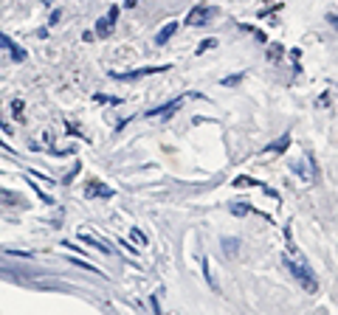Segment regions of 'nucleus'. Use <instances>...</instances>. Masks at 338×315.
<instances>
[{
  "label": "nucleus",
  "mask_w": 338,
  "mask_h": 315,
  "mask_svg": "<svg viewBox=\"0 0 338 315\" xmlns=\"http://www.w3.org/2000/svg\"><path fill=\"white\" fill-rule=\"evenodd\" d=\"M282 265L288 267V270L293 273L296 279H299L304 287H307V293H316V290H318V281L313 279V273H310V267L304 265V262H296L293 256H288V253H285V256H282Z\"/></svg>",
  "instance_id": "f257e3e1"
},
{
  "label": "nucleus",
  "mask_w": 338,
  "mask_h": 315,
  "mask_svg": "<svg viewBox=\"0 0 338 315\" xmlns=\"http://www.w3.org/2000/svg\"><path fill=\"white\" fill-rule=\"evenodd\" d=\"M214 15H217V9H211V6H194L186 15V26L200 29V26H206L209 20H214Z\"/></svg>",
  "instance_id": "f03ea898"
},
{
  "label": "nucleus",
  "mask_w": 338,
  "mask_h": 315,
  "mask_svg": "<svg viewBox=\"0 0 338 315\" xmlns=\"http://www.w3.org/2000/svg\"><path fill=\"white\" fill-rule=\"evenodd\" d=\"M116 17H119V6H110L107 15L96 20V34H99V37H110V34H113V29H116Z\"/></svg>",
  "instance_id": "7ed1b4c3"
},
{
  "label": "nucleus",
  "mask_w": 338,
  "mask_h": 315,
  "mask_svg": "<svg viewBox=\"0 0 338 315\" xmlns=\"http://www.w3.org/2000/svg\"><path fill=\"white\" fill-rule=\"evenodd\" d=\"M172 65H152V68H138V71H130V73H113V79H127V82H133V79H141V76H150V73H164L169 71Z\"/></svg>",
  "instance_id": "20e7f679"
},
{
  "label": "nucleus",
  "mask_w": 338,
  "mask_h": 315,
  "mask_svg": "<svg viewBox=\"0 0 338 315\" xmlns=\"http://www.w3.org/2000/svg\"><path fill=\"white\" fill-rule=\"evenodd\" d=\"M0 45H3L6 51H12V57H15L17 62H23V59H26V51L17 48V43H15V40H9V37L3 34V31H0Z\"/></svg>",
  "instance_id": "39448f33"
},
{
  "label": "nucleus",
  "mask_w": 338,
  "mask_h": 315,
  "mask_svg": "<svg viewBox=\"0 0 338 315\" xmlns=\"http://www.w3.org/2000/svg\"><path fill=\"white\" fill-rule=\"evenodd\" d=\"M180 104H183V99H175V101H169V104H164V107H155V110H150L147 115H172L175 110H180Z\"/></svg>",
  "instance_id": "423d86ee"
},
{
  "label": "nucleus",
  "mask_w": 338,
  "mask_h": 315,
  "mask_svg": "<svg viewBox=\"0 0 338 315\" xmlns=\"http://www.w3.org/2000/svg\"><path fill=\"white\" fill-rule=\"evenodd\" d=\"M178 31V23H169V26H164V29L158 31V37H155V45H166V40Z\"/></svg>",
  "instance_id": "0eeeda50"
},
{
  "label": "nucleus",
  "mask_w": 338,
  "mask_h": 315,
  "mask_svg": "<svg viewBox=\"0 0 338 315\" xmlns=\"http://www.w3.org/2000/svg\"><path fill=\"white\" fill-rule=\"evenodd\" d=\"M87 197H113V189L101 186V183H90V189H87Z\"/></svg>",
  "instance_id": "6e6552de"
},
{
  "label": "nucleus",
  "mask_w": 338,
  "mask_h": 315,
  "mask_svg": "<svg viewBox=\"0 0 338 315\" xmlns=\"http://www.w3.org/2000/svg\"><path fill=\"white\" fill-rule=\"evenodd\" d=\"M79 239H82V242H87V245H93V248H99V251H101V253H110V248H107V245H104V242H99V239H93V236H87V234H82V236H79Z\"/></svg>",
  "instance_id": "1a4fd4ad"
},
{
  "label": "nucleus",
  "mask_w": 338,
  "mask_h": 315,
  "mask_svg": "<svg viewBox=\"0 0 338 315\" xmlns=\"http://www.w3.org/2000/svg\"><path fill=\"white\" fill-rule=\"evenodd\" d=\"M223 245H226V253H229V256H234V253H237V248H240V242H237V239H231V236H226Z\"/></svg>",
  "instance_id": "9d476101"
},
{
  "label": "nucleus",
  "mask_w": 338,
  "mask_h": 315,
  "mask_svg": "<svg viewBox=\"0 0 338 315\" xmlns=\"http://www.w3.org/2000/svg\"><path fill=\"white\" fill-rule=\"evenodd\" d=\"M288 143H290V138H282V141L271 143V146H268V152H285V149H288Z\"/></svg>",
  "instance_id": "9b49d317"
},
{
  "label": "nucleus",
  "mask_w": 338,
  "mask_h": 315,
  "mask_svg": "<svg viewBox=\"0 0 338 315\" xmlns=\"http://www.w3.org/2000/svg\"><path fill=\"white\" fill-rule=\"evenodd\" d=\"M0 200L6 203V206H15V203H20V197L17 194H9V192H0Z\"/></svg>",
  "instance_id": "f8f14e48"
},
{
  "label": "nucleus",
  "mask_w": 338,
  "mask_h": 315,
  "mask_svg": "<svg viewBox=\"0 0 338 315\" xmlns=\"http://www.w3.org/2000/svg\"><path fill=\"white\" fill-rule=\"evenodd\" d=\"M71 262H73V265H79V267H82V270H90V273H99V270H96V265H90V262H79V259H76V256H71Z\"/></svg>",
  "instance_id": "ddd939ff"
},
{
  "label": "nucleus",
  "mask_w": 338,
  "mask_h": 315,
  "mask_svg": "<svg viewBox=\"0 0 338 315\" xmlns=\"http://www.w3.org/2000/svg\"><path fill=\"white\" fill-rule=\"evenodd\" d=\"M211 48H217V40H203L200 48H197V54H203V51H211Z\"/></svg>",
  "instance_id": "4468645a"
},
{
  "label": "nucleus",
  "mask_w": 338,
  "mask_h": 315,
  "mask_svg": "<svg viewBox=\"0 0 338 315\" xmlns=\"http://www.w3.org/2000/svg\"><path fill=\"white\" fill-rule=\"evenodd\" d=\"M240 82H243V76H240V73H237V76H226V79H223L226 87H234V85H240Z\"/></svg>",
  "instance_id": "2eb2a0df"
},
{
  "label": "nucleus",
  "mask_w": 338,
  "mask_h": 315,
  "mask_svg": "<svg viewBox=\"0 0 338 315\" xmlns=\"http://www.w3.org/2000/svg\"><path fill=\"white\" fill-rule=\"evenodd\" d=\"M133 239H138V242H141V245H147V236L141 234V231H138V228H133Z\"/></svg>",
  "instance_id": "dca6fc26"
},
{
  "label": "nucleus",
  "mask_w": 338,
  "mask_h": 315,
  "mask_svg": "<svg viewBox=\"0 0 338 315\" xmlns=\"http://www.w3.org/2000/svg\"><path fill=\"white\" fill-rule=\"evenodd\" d=\"M133 6H138V0H124V9H133Z\"/></svg>",
  "instance_id": "f3484780"
}]
</instances>
